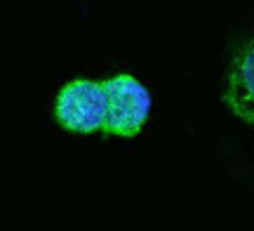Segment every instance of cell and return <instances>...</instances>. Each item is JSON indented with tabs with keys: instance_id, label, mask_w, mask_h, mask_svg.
Instances as JSON below:
<instances>
[{
	"instance_id": "6da1fadb",
	"label": "cell",
	"mask_w": 254,
	"mask_h": 231,
	"mask_svg": "<svg viewBox=\"0 0 254 231\" xmlns=\"http://www.w3.org/2000/svg\"><path fill=\"white\" fill-rule=\"evenodd\" d=\"M106 118L101 128L116 137H134L151 113V94L129 74H118L104 83Z\"/></svg>"
},
{
	"instance_id": "7a4b0ae2",
	"label": "cell",
	"mask_w": 254,
	"mask_h": 231,
	"mask_svg": "<svg viewBox=\"0 0 254 231\" xmlns=\"http://www.w3.org/2000/svg\"><path fill=\"white\" fill-rule=\"evenodd\" d=\"M57 120L71 132H94L106 118V92L104 83L73 80L64 85L55 104Z\"/></svg>"
},
{
	"instance_id": "3957f363",
	"label": "cell",
	"mask_w": 254,
	"mask_h": 231,
	"mask_svg": "<svg viewBox=\"0 0 254 231\" xmlns=\"http://www.w3.org/2000/svg\"><path fill=\"white\" fill-rule=\"evenodd\" d=\"M224 102L240 120L254 125V40L240 47L231 62Z\"/></svg>"
}]
</instances>
